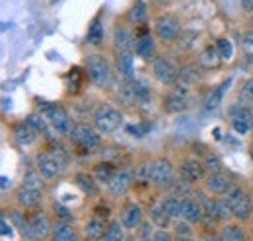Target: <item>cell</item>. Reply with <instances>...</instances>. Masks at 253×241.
Masks as SVG:
<instances>
[{
	"mask_svg": "<svg viewBox=\"0 0 253 241\" xmlns=\"http://www.w3.org/2000/svg\"><path fill=\"white\" fill-rule=\"evenodd\" d=\"M222 55L220 51H218V47L216 45H209L207 49H203L201 51V55H199V64L203 66V68H207V70H211V68H218L222 64Z\"/></svg>",
	"mask_w": 253,
	"mask_h": 241,
	"instance_id": "obj_20",
	"label": "cell"
},
{
	"mask_svg": "<svg viewBox=\"0 0 253 241\" xmlns=\"http://www.w3.org/2000/svg\"><path fill=\"white\" fill-rule=\"evenodd\" d=\"M86 72H88V78L90 82L97 86V88H103L111 82V68H109V62L103 59L101 55H92L86 60Z\"/></svg>",
	"mask_w": 253,
	"mask_h": 241,
	"instance_id": "obj_4",
	"label": "cell"
},
{
	"mask_svg": "<svg viewBox=\"0 0 253 241\" xmlns=\"http://www.w3.org/2000/svg\"><path fill=\"white\" fill-rule=\"evenodd\" d=\"M148 130H150L148 124H128V126H126V132H128L130 136H138V138L144 136Z\"/></svg>",
	"mask_w": 253,
	"mask_h": 241,
	"instance_id": "obj_43",
	"label": "cell"
},
{
	"mask_svg": "<svg viewBox=\"0 0 253 241\" xmlns=\"http://www.w3.org/2000/svg\"><path fill=\"white\" fill-rule=\"evenodd\" d=\"M117 70L125 76L126 80H132L134 76V64H132V55L128 49H123V51H117Z\"/></svg>",
	"mask_w": 253,
	"mask_h": 241,
	"instance_id": "obj_23",
	"label": "cell"
},
{
	"mask_svg": "<svg viewBox=\"0 0 253 241\" xmlns=\"http://www.w3.org/2000/svg\"><path fill=\"white\" fill-rule=\"evenodd\" d=\"M105 232H107V224H105V216H97L95 214L92 220H88L86 224V236L90 240H101L105 238Z\"/></svg>",
	"mask_w": 253,
	"mask_h": 241,
	"instance_id": "obj_24",
	"label": "cell"
},
{
	"mask_svg": "<svg viewBox=\"0 0 253 241\" xmlns=\"http://www.w3.org/2000/svg\"><path fill=\"white\" fill-rule=\"evenodd\" d=\"M28 120L32 122L35 128H37V132L41 130V132H45V134H47V130H49V124H51V122L47 120V117H45L43 113H41V115H32Z\"/></svg>",
	"mask_w": 253,
	"mask_h": 241,
	"instance_id": "obj_41",
	"label": "cell"
},
{
	"mask_svg": "<svg viewBox=\"0 0 253 241\" xmlns=\"http://www.w3.org/2000/svg\"><path fill=\"white\" fill-rule=\"evenodd\" d=\"M214 212H216V216L220 218V222H228L230 218H234L232 204L228 202L226 197H224V199H218V201H214Z\"/></svg>",
	"mask_w": 253,
	"mask_h": 241,
	"instance_id": "obj_31",
	"label": "cell"
},
{
	"mask_svg": "<svg viewBox=\"0 0 253 241\" xmlns=\"http://www.w3.org/2000/svg\"><path fill=\"white\" fill-rule=\"evenodd\" d=\"M154 226V224H152ZM152 226H150V222H142L140 226H138V238L140 240H150L152 236H154V232H152Z\"/></svg>",
	"mask_w": 253,
	"mask_h": 241,
	"instance_id": "obj_45",
	"label": "cell"
},
{
	"mask_svg": "<svg viewBox=\"0 0 253 241\" xmlns=\"http://www.w3.org/2000/svg\"><path fill=\"white\" fill-rule=\"evenodd\" d=\"M224 197H226V199H228V202L232 204V212H234V218H236V220L246 222V220H250V218H252L253 202H252V199H250V195H248L244 189H240V187L232 185Z\"/></svg>",
	"mask_w": 253,
	"mask_h": 241,
	"instance_id": "obj_2",
	"label": "cell"
},
{
	"mask_svg": "<svg viewBox=\"0 0 253 241\" xmlns=\"http://www.w3.org/2000/svg\"><path fill=\"white\" fill-rule=\"evenodd\" d=\"M130 84H132L136 101H146V99L150 97V90H148V86H146L142 80H130Z\"/></svg>",
	"mask_w": 253,
	"mask_h": 241,
	"instance_id": "obj_35",
	"label": "cell"
},
{
	"mask_svg": "<svg viewBox=\"0 0 253 241\" xmlns=\"http://www.w3.org/2000/svg\"><path fill=\"white\" fill-rule=\"evenodd\" d=\"M39 109L41 113L47 117V120L51 122V126L59 132V134H70L72 130V122H70V117L68 113L64 111L61 105H51V103H39Z\"/></svg>",
	"mask_w": 253,
	"mask_h": 241,
	"instance_id": "obj_5",
	"label": "cell"
},
{
	"mask_svg": "<svg viewBox=\"0 0 253 241\" xmlns=\"http://www.w3.org/2000/svg\"><path fill=\"white\" fill-rule=\"evenodd\" d=\"M30 222H32L33 238H41L43 240V238H49L53 234V224L45 214H41V212L33 214L30 218Z\"/></svg>",
	"mask_w": 253,
	"mask_h": 241,
	"instance_id": "obj_19",
	"label": "cell"
},
{
	"mask_svg": "<svg viewBox=\"0 0 253 241\" xmlns=\"http://www.w3.org/2000/svg\"><path fill=\"white\" fill-rule=\"evenodd\" d=\"M148 214H150V222H152L156 228H168V226H169L171 216L166 212V208L162 206V202H154V204H150Z\"/></svg>",
	"mask_w": 253,
	"mask_h": 241,
	"instance_id": "obj_25",
	"label": "cell"
},
{
	"mask_svg": "<svg viewBox=\"0 0 253 241\" xmlns=\"http://www.w3.org/2000/svg\"><path fill=\"white\" fill-rule=\"evenodd\" d=\"M74 183H76V187H78L86 197H97V195H99L97 179H95L94 175H88V173H76Z\"/></svg>",
	"mask_w": 253,
	"mask_h": 241,
	"instance_id": "obj_22",
	"label": "cell"
},
{
	"mask_svg": "<svg viewBox=\"0 0 253 241\" xmlns=\"http://www.w3.org/2000/svg\"><path fill=\"white\" fill-rule=\"evenodd\" d=\"M242 49H244V55L248 57V60L253 62V31L244 33V37H242Z\"/></svg>",
	"mask_w": 253,
	"mask_h": 241,
	"instance_id": "obj_39",
	"label": "cell"
},
{
	"mask_svg": "<svg viewBox=\"0 0 253 241\" xmlns=\"http://www.w3.org/2000/svg\"><path fill=\"white\" fill-rule=\"evenodd\" d=\"M16 201L22 208L30 210V208H35L41 201V189H35V187H30V185H22L16 193Z\"/></svg>",
	"mask_w": 253,
	"mask_h": 241,
	"instance_id": "obj_14",
	"label": "cell"
},
{
	"mask_svg": "<svg viewBox=\"0 0 253 241\" xmlns=\"http://www.w3.org/2000/svg\"><path fill=\"white\" fill-rule=\"evenodd\" d=\"M203 163H205V167H207V171H209V173H214V171H220L222 169L220 158H218L216 154H212V152H209V154L205 156Z\"/></svg>",
	"mask_w": 253,
	"mask_h": 241,
	"instance_id": "obj_36",
	"label": "cell"
},
{
	"mask_svg": "<svg viewBox=\"0 0 253 241\" xmlns=\"http://www.w3.org/2000/svg\"><path fill=\"white\" fill-rule=\"evenodd\" d=\"M35 165L45 179H55L63 169V165L57 161V158L51 152H39L35 156Z\"/></svg>",
	"mask_w": 253,
	"mask_h": 241,
	"instance_id": "obj_10",
	"label": "cell"
},
{
	"mask_svg": "<svg viewBox=\"0 0 253 241\" xmlns=\"http://www.w3.org/2000/svg\"><path fill=\"white\" fill-rule=\"evenodd\" d=\"M154 51H156V43H154V39H152L150 33H142V35L136 37V41H134V53L140 59H150L154 55Z\"/></svg>",
	"mask_w": 253,
	"mask_h": 241,
	"instance_id": "obj_21",
	"label": "cell"
},
{
	"mask_svg": "<svg viewBox=\"0 0 253 241\" xmlns=\"http://www.w3.org/2000/svg\"><path fill=\"white\" fill-rule=\"evenodd\" d=\"M228 117L232 122V128L238 132V134H246L250 132L253 126V117L252 111L248 107H244V103H238V105H232L228 109Z\"/></svg>",
	"mask_w": 253,
	"mask_h": 241,
	"instance_id": "obj_8",
	"label": "cell"
},
{
	"mask_svg": "<svg viewBox=\"0 0 253 241\" xmlns=\"http://www.w3.org/2000/svg\"><path fill=\"white\" fill-rule=\"evenodd\" d=\"M70 140L76 148L84 152V154H94L99 152L101 148V136H99V130L92 126V124H86V122H78L72 126L70 130Z\"/></svg>",
	"mask_w": 253,
	"mask_h": 241,
	"instance_id": "obj_1",
	"label": "cell"
},
{
	"mask_svg": "<svg viewBox=\"0 0 253 241\" xmlns=\"http://www.w3.org/2000/svg\"><path fill=\"white\" fill-rule=\"evenodd\" d=\"M205 185H207V191H211L212 195H226L228 189L232 187V181L228 175H224L220 171H214L205 179Z\"/></svg>",
	"mask_w": 253,
	"mask_h": 241,
	"instance_id": "obj_15",
	"label": "cell"
},
{
	"mask_svg": "<svg viewBox=\"0 0 253 241\" xmlns=\"http://www.w3.org/2000/svg\"><path fill=\"white\" fill-rule=\"evenodd\" d=\"M12 224H8V218L6 216H2V236L4 238H12Z\"/></svg>",
	"mask_w": 253,
	"mask_h": 241,
	"instance_id": "obj_47",
	"label": "cell"
},
{
	"mask_svg": "<svg viewBox=\"0 0 253 241\" xmlns=\"http://www.w3.org/2000/svg\"><path fill=\"white\" fill-rule=\"evenodd\" d=\"M134 43H132V35L130 31H126L125 28H119L115 31V47L117 51H123V49H130Z\"/></svg>",
	"mask_w": 253,
	"mask_h": 241,
	"instance_id": "obj_32",
	"label": "cell"
},
{
	"mask_svg": "<svg viewBox=\"0 0 253 241\" xmlns=\"http://www.w3.org/2000/svg\"><path fill=\"white\" fill-rule=\"evenodd\" d=\"M203 216H205V208L199 201L183 199V206H181V218L183 220H187L191 224H199V222H203Z\"/></svg>",
	"mask_w": 253,
	"mask_h": 241,
	"instance_id": "obj_17",
	"label": "cell"
},
{
	"mask_svg": "<svg viewBox=\"0 0 253 241\" xmlns=\"http://www.w3.org/2000/svg\"><path fill=\"white\" fill-rule=\"evenodd\" d=\"M123 230H125V226H123V224H119V222H111V224L107 226V232H105V238H103V240L121 241L123 238H125Z\"/></svg>",
	"mask_w": 253,
	"mask_h": 241,
	"instance_id": "obj_34",
	"label": "cell"
},
{
	"mask_svg": "<svg viewBox=\"0 0 253 241\" xmlns=\"http://www.w3.org/2000/svg\"><path fill=\"white\" fill-rule=\"evenodd\" d=\"M179 175L193 185V183H199V181L205 179L207 167H205V163L199 161L197 158H189V160H183V161H181V165H179Z\"/></svg>",
	"mask_w": 253,
	"mask_h": 241,
	"instance_id": "obj_11",
	"label": "cell"
},
{
	"mask_svg": "<svg viewBox=\"0 0 253 241\" xmlns=\"http://www.w3.org/2000/svg\"><path fill=\"white\" fill-rule=\"evenodd\" d=\"M41 173H39V169L37 171H26V175H24V185H30V187H35V189H41L43 187V181H41Z\"/></svg>",
	"mask_w": 253,
	"mask_h": 241,
	"instance_id": "obj_38",
	"label": "cell"
},
{
	"mask_svg": "<svg viewBox=\"0 0 253 241\" xmlns=\"http://www.w3.org/2000/svg\"><path fill=\"white\" fill-rule=\"evenodd\" d=\"M244 12H253V0H240Z\"/></svg>",
	"mask_w": 253,
	"mask_h": 241,
	"instance_id": "obj_49",
	"label": "cell"
},
{
	"mask_svg": "<svg viewBox=\"0 0 253 241\" xmlns=\"http://www.w3.org/2000/svg\"><path fill=\"white\" fill-rule=\"evenodd\" d=\"M220 240L224 241H244L246 232L240 226H224L220 230Z\"/></svg>",
	"mask_w": 253,
	"mask_h": 241,
	"instance_id": "obj_30",
	"label": "cell"
},
{
	"mask_svg": "<svg viewBox=\"0 0 253 241\" xmlns=\"http://www.w3.org/2000/svg\"><path fill=\"white\" fill-rule=\"evenodd\" d=\"M121 224L125 226V230H134L142 224V208L136 202H128L125 210L121 214Z\"/></svg>",
	"mask_w": 253,
	"mask_h": 241,
	"instance_id": "obj_18",
	"label": "cell"
},
{
	"mask_svg": "<svg viewBox=\"0 0 253 241\" xmlns=\"http://www.w3.org/2000/svg\"><path fill=\"white\" fill-rule=\"evenodd\" d=\"M35 136H37V128L33 126L30 120H24V122H18L14 126V138L18 144L22 146H30L35 142Z\"/></svg>",
	"mask_w": 253,
	"mask_h": 241,
	"instance_id": "obj_16",
	"label": "cell"
},
{
	"mask_svg": "<svg viewBox=\"0 0 253 241\" xmlns=\"http://www.w3.org/2000/svg\"><path fill=\"white\" fill-rule=\"evenodd\" d=\"M187 105H189V95H187V90L183 88L175 86V90L164 97V109L168 113H181L187 109Z\"/></svg>",
	"mask_w": 253,
	"mask_h": 241,
	"instance_id": "obj_12",
	"label": "cell"
},
{
	"mask_svg": "<svg viewBox=\"0 0 253 241\" xmlns=\"http://www.w3.org/2000/svg\"><path fill=\"white\" fill-rule=\"evenodd\" d=\"M152 72H154V78L158 80L160 84H175L177 82V76H179V70L175 68V64L166 57H158L152 62Z\"/></svg>",
	"mask_w": 253,
	"mask_h": 241,
	"instance_id": "obj_9",
	"label": "cell"
},
{
	"mask_svg": "<svg viewBox=\"0 0 253 241\" xmlns=\"http://www.w3.org/2000/svg\"><path fill=\"white\" fill-rule=\"evenodd\" d=\"M51 154L57 158V161L63 165V169L68 165V152L64 150L63 144H55V146H53V150H51Z\"/></svg>",
	"mask_w": 253,
	"mask_h": 241,
	"instance_id": "obj_42",
	"label": "cell"
},
{
	"mask_svg": "<svg viewBox=\"0 0 253 241\" xmlns=\"http://www.w3.org/2000/svg\"><path fill=\"white\" fill-rule=\"evenodd\" d=\"M179 31H181V24L175 16H160L154 22V33L156 37L162 39V41H175L179 37Z\"/></svg>",
	"mask_w": 253,
	"mask_h": 241,
	"instance_id": "obj_7",
	"label": "cell"
},
{
	"mask_svg": "<svg viewBox=\"0 0 253 241\" xmlns=\"http://www.w3.org/2000/svg\"><path fill=\"white\" fill-rule=\"evenodd\" d=\"M240 99L246 103H253V78L246 80L240 88Z\"/></svg>",
	"mask_w": 253,
	"mask_h": 241,
	"instance_id": "obj_40",
	"label": "cell"
},
{
	"mask_svg": "<svg viewBox=\"0 0 253 241\" xmlns=\"http://www.w3.org/2000/svg\"><path fill=\"white\" fill-rule=\"evenodd\" d=\"M189 224L191 222H187V220L177 222V224H175V234H177L179 238H191V236H193V232H191Z\"/></svg>",
	"mask_w": 253,
	"mask_h": 241,
	"instance_id": "obj_44",
	"label": "cell"
},
{
	"mask_svg": "<svg viewBox=\"0 0 253 241\" xmlns=\"http://www.w3.org/2000/svg\"><path fill=\"white\" fill-rule=\"evenodd\" d=\"M216 47H218V51H220L222 59L224 60L232 59V55H234V45H232L230 39H226V37L218 39V41H216Z\"/></svg>",
	"mask_w": 253,
	"mask_h": 241,
	"instance_id": "obj_37",
	"label": "cell"
},
{
	"mask_svg": "<svg viewBox=\"0 0 253 241\" xmlns=\"http://www.w3.org/2000/svg\"><path fill=\"white\" fill-rule=\"evenodd\" d=\"M132 181H134V171H130V169H117V173L113 175V179L107 183V191L113 195V197H119V195H123L126 189L132 185Z\"/></svg>",
	"mask_w": 253,
	"mask_h": 241,
	"instance_id": "obj_13",
	"label": "cell"
},
{
	"mask_svg": "<svg viewBox=\"0 0 253 241\" xmlns=\"http://www.w3.org/2000/svg\"><path fill=\"white\" fill-rule=\"evenodd\" d=\"M103 41V26L99 20H94L88 28V43L90 45H99Z\"/></svg>",
	"mask_w": 253,
	"mask_h": 241,
	"instance_id": "obj_33",
	"label": "cell"
},
{
	"mask_svg": "<svg viewBox=\"0 0 253 241\" xmlns=\"http://www.w3.org/2000/svg\"><path fill=\"white\" fill-rule=\"evenodd\" d=\"M126 18H128L130 24H134V26H142V24L146 22V18H148V8H146V4H144L142 0L134 2L132 8L128 10Z\"/></svg>",
	"mask_w": 253,
	"mask_h": 241,
	"instance_id": "obj_27",
	"label": "cell"
},
{
	"mask_svg": "<svg viewBox=\"0 0 253 241\" xmlns=\"http://www.w3.org/2000/svg\"><path fill=\"white\" fill-rule=\"evenodd\" d=\"M51 238L55 241H76V232L66 224V222H57L53 226Z\"/></svg>",
	"mask_w": 253,
	"mask_h": 241,
	"instance_id": "obj_28",
	"label": "cell"
},
{
	"mask_svg": "<svg viewBox=\"0 0 253 241\" xmlns=\"http://www.w3.org/2000/svg\"><path fill=\"white\" fill-rule=\"evenodd\" d=\"M152 240H156V241H169V240H171V234H169V232H166V228H158V232H154Z\"/></svg>",
	"mask_w": 253,
	"mask_h": 241,
	"instance_id": "obj_46",
	"label": "cell"
},
{
	"mask_svg": "<svg viewBox=\"0 0 253 241\" xmlns=\"http://www.w3.org/2000/svg\"><path fill=\"white\" fill-rule=\"evenodd\" d=\"M150 183L156 187H169L173 183V165L169 160H154L150 161Z\"/></svg>",
	"mask_w": 253,
	"mask_h": 241,
	"instance_id": "obj_6",
	"label": "cell"
},
{
	"mask_svg": "<svg viewBox=\"0 0 253 241\" xmlns=\"http://www.w3.org/2000/svg\"><path fill=\"white\" fill-rule=\"evenodd\" d=\"M121 122H123V115H121L115 107H111V105H101V107L95 109L94 126L99 132L111 134V132H115V130L121 126Z\"/></svg>",
	"mask_w": 253,
	"mask_h": 241,
	"instance_id": "obj_3",
	"label": "cell"
},
{
	"mask_svg": "<svg viewBox=\"0 0 253 241\" xmlns=\"http://www.w3.org/2000/svg\"><path fill=\"white\" fill-rule=\"evenodd\" d=\"M55 214H59L61 218H72V212H68V208L66 206H63V204H55Z\"/></svg>",
	"mask_w": 253,
	"mask_h": 241,
	"instance_id": "obj_48",
	"label": "cell"
},
{
	"mask_svg": "<svg viewBox=\"0 0 253 241\" xmlns=\"http://www.w3.org/2000/svg\"><path fill=\"white\" fill-rule=\"evenodd\" d=\"M160 202H162V206L166 208V212H168L171 218H179V216H181V206H183V201H179L177 197L169 195V197H164Z\"/></svg>",
	"mask_w": 253,
	"mask_h": 241,
	"instance_id": "obj_29",
	"label": "cell"
},
{
	"mask_svg": "<svg viewBox=\"0 0 253 241\" xmlns=\"http://www.w3.org/2000/svg\"><path fill=\"white\" fill-rule=\"evenodd\" d=\"M115 173H117V165L113 161H107V160H103L101 163H97L94 167V177L99 183H105V185L113 179Z\"/></svg>",
	"mask_w": 253,
	"mask_h": 241,
	"instance_id": "obj_26",
	"label": "cell"
},
{
	"mask_svg": "<svg viewBox=\"0 0 253 241\" xmlns=\"http://www.w3.org/2000/svg\"><path fill=\"white\" fill-rule=\"evenodd\" d=\"M8 185H10V183H8V177H6V175H2V189L6 191V189H8Z\"/></svg>",
	"mask_w": 253,
	"mask_h": 241,
	"instance_id": "obj_50",
	"label": "cell"
}]
</instances>
